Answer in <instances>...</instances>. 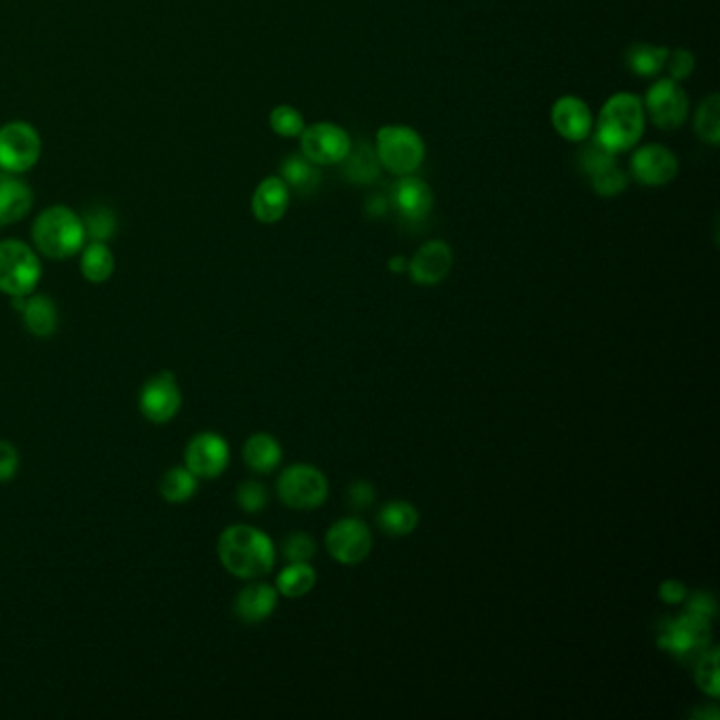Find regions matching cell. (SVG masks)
<instances>
[{
  "label": "cell",
  "mask_w": 720,
  "mask_h": 720,
  "mask_svg": "<svg viewBox=\"0 0 720 720\" xmlns=\"http://www.w3.org/2000/svg\"><path fill=\"white\" fill-rule=\"evenodd\" d=\"M33 207V191L15 178H0V227L22 220Z\"/></svg>",
  "instance_id": "cb8c5ba5"
},
{
  "label": "cell",
  "mask_w": 720,
  "mask_h": 720,
  "mask_svg": "<svg viewBox=\"0 0 720 720\" xmlns=\"http://www.w3.org/2000/svg\"><path fill=\"white\" fill-rule=\"evenodd\" d=\"M280 441L269 434H254L243 443V461L256 474H271L280 467Z\"/></svg>",
  "instance_id": "7402d4cb"
},
{
  "label": "cell",
  "mask_w": 720,
  "mask_h": 720,
  "mask_svg": "<svg viewBox=\"0 0 720 720\" xmlns=\"http://www.w3.org/2000/svg\"><path fill=\"white\" fill-rule=\"evenodd\" d=\"M679 157L664 144L641 146L630 159V173L642 187H666L679 176Z\"/></svg>",
  "instance_id": "4fadbf2b"
},
{
  "label": "cell",
  "mask_w": 720,
  "mask_h": 720,
  "mask_svg": "<svg viewBox=\"0 0 720 720\" xmlns=\"http://www.w3.org/2000/svg\"><path fill=\"white\" fill-rule=\"evenodd\" d=\"M278 599H280L278 588H273L269 583H262V581H256V583H249L241 590L237 599H235V604H233V610L243 623H249V626L262 623L278 608Z\"/></svg>",
  "instance_id": "d6986e66"
},
{
  "label": "cell",
  "mask_w": 720,
  "mask_h": 720,
  "mask_svg": "<svg viewBox=\"0 0 720 720\" xmlns=\"http://www.w3.org/2000/svg\"><path fill=\"white\" fill-rule=\"evenodd\" d=\"M552 125L562 140L581 144L592 136L594 117L581 98L562 95L552 106Z\"/></svg>",
  "instance_id": "e0dca14e"
},
{
  "label": "cell",
  "mask_w": 720,
  "mask_h": 720,
  "mask_svg": "<svg viewBox=\"0 0 720 720\" xmlns=\"http://www.w3.org/2000/svg\"><path fill=\"white\" fill-rule=\"evenodd\" d=\"M353 146L351 136L336 123L320 120L300 133V155L316 165H340Z\"/></svg>",
  "instance_id": "9c48e42d"
},
{
  "label": "cell",
  "mask_w": 720,
  "mask_h": 720,
  "mask_svg": "<svg viewBox=\"0 0 720 720\" xmlns=\"http://www.w3.org/2000/svg\"><path fill=\"white\" fill-rule=\"evenodd\" d=\"M686 610L697 615V617H704V619H715L717 615V601L712 594H706V592H697L693 594L689 602H686Z\"/></svg>",
  "instance_id": "60d3db41"
},
{
  "label": "cell",
  "mask_w": 720,
  "mask_h": 720,
  "mask_svg": "<svg viewBox=\"0 0 720 720\" xmlns=\"http://www.w3.org/2000/svg\"><path fill=\"white\" fill-rule=\"evenodd\" d=\"M22 313H24V323L28 327V332L37 338H49L57 332L60 325V316H57V307L49 296H26L24 305H22Z\"/></svg>",
  "instance_id": "44dd1931"
},
{
  "label": "cell",
  "mask_w": 720,
  "mask_h": 720,
  "mask_svg": "<svg viewBox=\"0 0 720 720\" xmlns=\"http://www.w3.org/2000/svg\"><path fill=\"white\" fill-rule=\"evenodd\" d=\"M138 406L144 419L155 425L173 421L182 408V391L176 383V376L171 372H159L149 378L140 389Z\"/></svg>",
  "instance_id": "8fae6325"
},
{
  "label": "cell",
  "mask_w": 720,
  "mask_h": 720,
  "mask_svg": "<svg viewBox=\"0 0 720 720\" xmlns=\"http://www.w3.org/2000/svg\"><path fill=\"white\" fill-rule=\"evenodd\" d=\"M269 492L260 481H243L237 488V505L245 514H258L267 507Z\"/></svg>",
  "instance_id": "e575fe53"
},
{
  "label": "cell",
  "mask_w": 720,
  "mask_h": 720,
  "mask_svg": "<svg viewBox=\"0 0 720 720\" xmlns=\"http://www.w3.org/2000/svg\"><path fill=\"white\" fill-rule=\"evenodd\" d=\"M200 488V478L187 470L184 465H178V467H171L163 474L159 484L160 497L171 503V505H180V503H187L195 497Z\"/></svg>",
  "instance_id": "83f0119b"
},
{
  "label": "cell",
  "mask_w": 720,
  "mask_h": 720,
  "mask_svg": "<svg viewBox=\"0 0 720 720\" xmlns=\"http://www.w3.org/2000/svg\"><path fill=\"white\" fill-rule=\"evenodd\" d=\"M416 524H419V512L414 505L406 501H391L378 514V526L389 537H406L416 528Z\"/></svg>",
  "instance_id": "f546056e"
},
{
  "label": "cell",
  "mask_w": 720,
  "mask_h": 720,
  "mask_svg": "<svg viewBox=\"0 0 720 720\" xmlns=\"http://www.w3.org/2000/svg\"><path fill=\"white\" fill-rule=\"evenodd\" d=\"M220 564L240 579H258L273 570L275 545L271 537L249 524H233L218 539Z\"/></svg>",
  "instance_id": "6da1fadb"
},
{
  "label": "cell",
  "mask_w": 720,
  "mask_h": 720,
  "mask_svg": "<svg viewBox=\"0 0 720 720\" xmlns=\"http://www.w3.org/2000/svg\"><path fill=\"white\" fill-rule=\"evenodd\" d=\"M615 163H617V155L610 153L608 149H604L596 138H592V140L588 138L583 149L577 153V167L588 178L599 173L602 169H606V167H610V165H615Z\"/></svg>",
  "instance_id": "4dcf8cb0"
},
{
  "label": "cell",
  "mask_w": 720,
  "mask_h": 720,
  "mask_svg": "<svg viewBox=\"0 0 720 720\" xmlns=\"http://www.w3.org/2000/svg\"><path fill=\"white\" fill-rule=\"evenodd\" d=\"M376 499V492H374V486L370 481L358 480L353 481L349 488H347V503L353 507V510H365L374 503Z\"/></svg>",
  "instance_id": "ab89813d"
},
{
  "label": "cell",
  "mask_w": 720,
  "mask_h": 720,
  "mask_svg": "<svg viewBox=\"0 0 720 720\" xmlns=\"http://www.w3.org/2000/svg\"><path fill=\"white\" fill-rule=\"evenodd\" d=\"M454 262L452 247L441 240L423 243L412 260H408L410 280L419 285H438L448 278Z\"/></svg>",
  "instance_id": "2e32d148"
},
{
  "label": "cell",
  "mask_w": 720,
  "mask_h": 720,
  "mask_svg": "<svg viewBox=\"0 0 720 720\" xmlns=\"http://www.w3.org/2000/svg\"><path fill=\"white\" fill-rule=\"evenodd\" d=\"M318 575L309 562H290L278 575V592L285 599H303L316 588Z\"/></svg>",
  "instance_id": "4316f807"
},
{
  "label": "cell",
  "mask_w": 720,
  "mask_h": 720,
  "mask_svg": "<svg viewBox=\"0 0 720 720\" xmlns=\"http://www.w3.org/2000/svg\"><path fill=\"white\" fill-rule=\"evenodd\" d=\"M318 552V545L307 532H292L283 543V558L287 562H309Z\"/></svg>",
  "instance_id": "d590c367"
},
{
  "label": "cell",
  "mask_w": 720,
  "mask_h": 720,
  "mask_svg": "<svg viewBox=\"0 0 720 720\" xmlns=\"http://www.w3.org/2000/svg\"><path fill=\"white\" fill-rule=\"evenodd\" d=\"M290 207V187L281 176L265 178L252 195V214L262 224H278Z\"/></svg>",
  "instance_id": "ac0fdd59"
},
{
  "label": "cell",
  "mask_w": 720,
  "mask_h": 720,
  "mask_svg": "<svg viewBox=\"0 0 720 720\" xmlns=\"http://www.w3.org/2000/svg\"><path fill=\"white\" fill-rule=\"evenodd\" d=\"M389 205L400 214L401 220L419 224L425 222L434 209V193L429 184L414 173L400 176V180L391 187Z\"/></svg>",
  "instance_id": "9a60e30c"
},
{
  "label": "cell",
  "mask_w": 720,
  "mask_h": 720,
  "mask_svg": "<svg viewBox=\"0 0 720 720\" xmlns=\"http://www.w3.org/2000/svg\"><path fill=\"white\" fill-rule=\"evenodd\" d=\"M389 201L385 200V197H374V200H370V203L365 205V211L370 214V216H383L389 207Z\"/></svg>",
  "instance_id": "7bdbcfd3"
},
{
  "label": "cell",
  "mask_w": 720,
  "mask_h": 720,
  "mask_svg": "<svg viewBox=\"0 0 720 720\" xmlns=\"http://www.w3.org/2000/svg\"><path fill=\"white\" fill-rule=\"evenodd\" d=\"M670 47L664 44H648V42H634L626 49V66L632 75L641 79L657 77L668 60Z\"/></svg>",
  "instance_id": "603a6c76"
},
{
  "label": "cell",
  "mask_w": 720,
  "mask_h": 720,
  "mask_svg": "<svg viewBox=\"0 0 720 720\" xmlns=\"http://www.w3.org/2000/svg\"><path fill=\"white\" fill-rule=\"evenodd\" d=\"M374 151L383 169L394 176L416 173L427 155L421 133L406 125H385L376 131Z\"/></svg>",
  "instance_id": "277c9868"
},
{
  "label": "cell",
  "mask_w": 720,
  "mask_h": 720,
  "mask_svg": "<svg viewBox=\"0 0 720 720\" xmlns=\"http://www.w3.org/2000/svg\"><path fill=\"white\" fill-rule=\"evenodd\" d=\"M281 178L290 189H296L300 195H307L320 189V165L311 163L305 155H290L281 163Z\"/></svg>",
  "instance_id": "d4e9b609"
},
{
  "label": "cell",
  "mask_w": 720,
  "mask_h": 720,
  "mask_svg": "<svg viewBox=\"0 0 720 720\" xmlns=\"http://www.w3.org/2000/svg\"><path fill=\"white\" fill-rule=\"evenodd\" d=\"M664 70L670 73V79L681 80L689 79L695 73V55L689 49H670L668 60Z\"/></svg>",
  "instance_id": "74e56055"
},
{
  "label": "cell",
  "mask_w": 720,
  "mask_h": 720,
  "mask_svg": "<svg viewBox=\"0 0 720 720\" xmlns=\"http://www.w3.org/2000/svg\"><path fill=\"white\" fill-rule=\"evenodd\" d=\"M82 224H85V233H89L93 240L106 241L115 231V216L108 209L98 207L87 214Z\"/></svg>",
  "instance_id": "8d00e7d4"
},
{
  "label": "cell",
  "mask_w": 720,
  "mask_h": 720,
  "mask_svg": "<svg viewBox=\"0 0 720 720\" xmlns=\"http://www.w3.org/2000/svg\"><path fill=\"white\" fill-rule=\"evenodd\" d=\"M646 125L642 98L637 93H615L602 106L596 123V140L610 153L632 151L641 142Z\"/></svg>",
  "instance_id": "7a4b0ae2"
},
{
  "label": "cell",
  "mask_w": 720,
  "mask_h": 720,
  "mask_svg": "<svg viewBox=\"0 0 720 720\" xmlns=\"http://www.w3.org/2000/svg\"><path fill=\"white\" fill-rule=\"evenodd\" d=\"M695 682L697 686L708 693L710 697H719L720 695V681H719V648L717 646H708L695 664Z\"/></svg>",
  "instance_id": "1f68e13d"
},
{
  "label": "cell",
  "mask_w": 720,
  "mask_h": 720,
  "mask_svg": "<svg viewBox=\"0 0 720 720\" xmlns=\"http://www.w3.org/2000/svg\"><path fill=\"white\" fill-rule=\"evenodd\" d=\"M693 131L695 136L708 144V146H719L720 144V95L710 93L702 100V104L695 111L693 119Z\"/></svg>",
  "instance_id": "f1b7e54d"
},
{
  "label": "cell",
  "mask_w": 720,
  "mask_h": 720,
  "mask_svg": "<svg viewBox=\"0 0 720 720\" xmlns=\"http://www.w3.org/2000/svg\"><path fill=\"white\" fill-rule=\"evenodd\" d=\"M42 267L37 252L24 241H0V292L11 298L30 296L39 285Z\"/></svg>",
  "instance_id": "5b68a950"
},
{
  "label": "cell",
  "mask_w": 720,
  "mask_h": 720,
  "mask_svg": "<svg viewBox=\"0 0 720 720\" xmlns=\"http://www.w3.org/2000/svg\"><path fill=\"white\" fill-rule=\"evenodd\" d=\"M231 461L229 441L214 432H201L187 443L184 467L191 470L200 480L220 478Z\"/></svg>",
  "instance_id": "7c38bea8"
},
{
  "label": "cell",
  "mask_w": 720,
  "mask_h": 720,
  "mask_svg": "<svg viewBox=\"0 0 720 720\" xmlns=\"http://www.w3.org/2000/svg\"><path fill=\"white\" fill-rule=\"evenodd\" d=\"M20 470V452L11 441L0 440V484L11 481Z\"/></svg>",
  "instance_id": "f35d334b"
},
{
  "label": "cell",
  "mask_w": 720,
  "mask_h": 720,
  "mask_svg": "<svg viewBox=\"0 0 720 720\" xmlns=\"http://www.w3.org/2000/svg\"><path fill=\"white\" fill-rule=\"evenodd\" d=\"M389 271H391V273H403V271H408V260H406L403 256H394V258L389 260Z\"/></svg>",
  "instance_id": "ee69618b"
},
{
  "label": "cell",
  "mask_w": 720,
  "mask_h": 720,
  "mask_svg": "<svg viewBox=\"0 0 720 720\" xmlns=\"http://www.w3.org/2000/svg\"><path fill=\"white\" fill-rule=\"evenodd\" d=\"M644 115L661 131H674L684 125L689 115V95L679 80H657L648 87L644 100Z\"/></svg>",
  "instance_id": "ba28073f"
},
{
  "label": "cell",
  "mask_w": 720,
  "mask_h": 720,
  "mask_svg": "<svg viewBox=\"0 0 720 720\" xmlns=\"http://www.w3.org/2000/svg\"><path fill=\"white\" fill-rule=\"evenodd\" d=\"M80 273L91 283H104L115 273V256L104 241H93L82 247L80 254Z\"/></svg>",
  "instance_id": "484cf974"
},
{
  "label": "cell",
  "mask_w": 720,
  "mask_h": 720,
  "mask_svg": "<svg viewBox=\"0 0 720 720\" xmlns=\"http://www.w3.org/2000/svg\"><path fill=\"white\" fill-rule=\"evenodd\" d=\"M39 157V131L33 125L15 120L0 129V169L24 173L37 165Z\"/></svg>",
  "instance_id": "30bf717a"
},
{
  "label": "cell",
  "mask_w": 720,
  "mask_h": 720,
  "mask_svg": "<svg viewBox=\"0 0 720 720\" xmlns=\"http://www.w3.org/2000/svg\"><path fill=\"white\" fill-rule=\"evenodd\" d=\"M590 184H592L594 193L601 197H617V195L626 193V189L630 184V176L615 163L599 173L590 176Z\"/></svg>",
  "instance_id": "d6a6232c"
},
{
  "label": "cell",
  "mask_w": 720,
  "mask_h": 720,
  "mask_svg": "<svg viewBox=\"0 0 720 720\" xmlns=\"http://www.w3.org/2000/svg\"><path fill=\"white\" fill-rule=\"evenodd\" d=\"M281 503L292 510H318L327 499V480L313 465H292L278 480Z\"/></svg>",
  "instance_id": "8992f818"
},
{
  "label": "cell",
  "mask_w": 720,
  "mask_h": 720,
  "mask_svg": "<svg viewBox=\"0 0 720 720\" xmlns=\"http://www.w3.org/2000/svg\"><path fill=\"white\" fill-rule=\"evenodd\" d=\"M343 178L353 184H374L381 178V163L376 157L374 144L368 142H353L349 155L340 163Z\"/></svg>",
  "instance_id": "ffe728a7"
},
{
  "label": "cell",
  "mask_w": 720,
  "mask_h": 720,
  "mask_svg": "<svg viewBox=\"0 0 720 720\" xmlns=\"http://www.w3.org/2000/svg\"><path fill=\"white\" fill-rule=\"evenodd\" d=\"M85 235L82 220L64 205H53L40 211L33 227V240L40 254L53 260H66L79 254L85 245Z\"/></svg>",
  "instance_id": "3957f363"
},
{
  "label": "cell",
  "mask_w": 720,
  "mask_h": 720,
  "mask_svg": "<svg viewBox=\"0 0 720 720\" xmlns=\"http://www.w3.org/2000/svg\"><path fill=\"white\" fill-rule=\"evenodd\" d=\"M659 599L666 604H681L686 601V588L679 579H666L659 586Z\"/></svg>",
  "instance_id": "b9f144b4"
},
{
  "label": "cell",
  "mask_w": 720,
  "mask_h": 720,
  "mask_svg": "<svg viewBox=\"0 0 720 720\" xmlns=\"http://www.w3.org/2000/svg\"><path fill=\"white\" fill-rule=\"evenodd\" d=\"M710 639H712L710 619L697 617L686 610L681 617L664 623L657 642L670 655L681 657V659H691V657H699L710 646Z\"/></svg>",
  "instance_id": "52a82bcc"
},
{
  "label": "cell",
  "mask_w": 720,
  "mask_h": 720,
  "mask_svg": "<svg viewBox=\"0 0 720 720\" xmlns=\"http://www.w3.org/2000/svg\"><path fill=\"white\" fill-rule=\"evenodd\" d=\"M269 123H271V129L281 138H300V133L307 127L303 113L290 104L275 106L269 115Z\"/></svg>",
  "instance_id": "836d02e7"
},
{
  "label": "cell",
  "mask_w": 720,
  "mask_h": 720,
  "mask_svg": "<svg viewBox=\"0 0 720 720\" xmlns=\"http://www.w3.org/2000/svg\"><path fill=\"white\" fill-rule=\"evenodd\" d=\"M327 554L340 564L353 566L368 558L372 550L370 528L358 518L336 522L325 535Z\"/></svg>",
  "instance_id": "5bb4252c"
}]
</instances>
